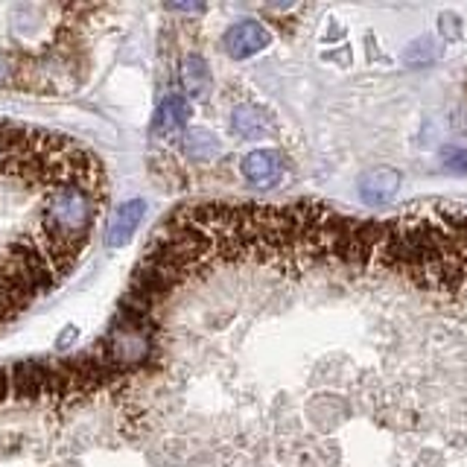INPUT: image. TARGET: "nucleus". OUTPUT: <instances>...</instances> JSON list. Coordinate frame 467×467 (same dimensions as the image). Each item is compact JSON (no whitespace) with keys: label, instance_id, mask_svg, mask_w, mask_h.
Here are the masks:
<instances>
[{"label":"nucleus","instance_id":"1","mask_svg":"<svg viewBox=\"0 0 467 467\" xmlns=\"http://www.w3.org/2000/svg\"><path fill=\"white\" fill-rule=\"evenodd\" d=\"M97 208H99V202L79 187H73V184L53 187L38 219L41 243L85 245L97 219Z\"/></svg>","mask_w":467,"mask_h":467},{"label":"nucleus","instance_id":"9","mask_svg":"<svg viewBox=\"0 0 467 467\" xmlns=\"http://www.w3.org/2000/svg\"><path fill=\"white\" fill-rule=\"evenodd\" d=\"M231 131L237 138H245V140L266 138L272 131V117L257 106H240L231 114Z\"/></svg>","mask_w":467,"mask_h":467},{"label":"nucleus","instance_id":"12","mask_svg":"<svg viewBox=\"0 0 467 467\" xmlns=\"http://www.w3.org/2000/svg\"><path fill=\"white\" fill-rule=\"evenodd\" d=\"M172 12H204L202 4H170Z\"/></svg>","mask_w":467,"mask_h":467},{"label":"nucleus","instance_id":"13","mask_svg":"<svg viewBox=\"0 0 467 467\" xmlns=\"http://www.w3.org/2000/svg\"><path fill=\"white\" fill-rule=\"evenodd\" d=\"M0 77H4V62H0Z\"/></svg>","mask_w":467,"mask_h":467},{"label":"nucleus","instance_id":"8","mask_svg":"<svg viewBox=\"0 0 467 467\" xmlns=\"http://www.w3.org/2000/svg\"><path fill=\"white\" fill-rule=\"evenodd\" d=\"M179 82H182V91L190 99H204L211 94L208 62H204L202 56H184L182 58V70H179Z\"/></svg>","mask_w":467,"mask_h":467},{"label":"nucleus","instance_id":"5","mask_svg":"<svg viewBox=\"0 0 467 467\" xmlns=\"http://www.w3.org/2000/svg\"><path fill=\"white\" fill-rule=\"evenodd\" d=\"M143 213H146L143 199H131V202H123L120 208H114L109 216V225H106V245L123 248L131 240V234L138 231Z\"/></svg>","mask_w":467,"mask_h":467},{"label":"nucleus","instance_id":"3","mask_svg":"<svg viewBox=\"0 0 467 467\" xmlns=\"http://www.w3.org/2000/svg\"><path fill=\"white\" fill-rule=\"evenodd\" d=\"M223 44H225V53L231 58H248V56L260 53L263 47H269L272 33L257 21H240L228 29Z\"/></svg>","mask_w":467,"mask_h":467},{"label":"nucleus","instance_id":"6","mask_svg":"<svg viewBox=\"0 0 467 467\" xmlns=\"http://www.w3.org/2000/svg\"><path fill=\"white\" fill-rule=\"evenodd\" d=\"M243 175L248 184L254 187H275L277 182L284 179V161L275 150H254L243 158L240 164Z\"/></svg>","mask_w":467,"mask_h":467},{"label":"nucleus","instance_id":"2","mask_svg":"<svg viewBox=\"0 0 467 467\" xmlns=\"http://www.w3.org/2000/svg\"><path fill=\"white\" fill-rule=\"evenodd\" d=\"M152 342H155L152 321L123 313V318H117L114 327L109 330L106 342H102V348H99V357L106 359L117 374H120V371H126V368H131V365H138L150 357Z\"/></svg>","mask_w":467,"mask_h":467},{"label":"nucleus","instance_id":"11","mask_svg":"<svg viewBox=\"0 0 467 467\" xmlns=\"http://www.w3.org/2000/svg\"><path fill=\"white\" fill-rule=\"evenodd\" d=\"M444 161H452V170L467 172V150H456V146H447L444 150Z\"/></svg>","mask_w":467,"mask_h":467},{"label":"nucleus","instance_id":"4","mask_svg":"<svg viewBox=\"0 0 467 467\" xmlns=\"http://www.w3.org/2000/svg\"><path fill=\"white\" fill-rule=\"evenodd\" d=\"M400 182H403V175L391 167L368 170L359 179V199L368 204V208H383V204H389L394 196H398Z\"/></svg>","mask_w":467,"mask_h":467},{"label":"nucleus","instance_id":"7","mask_svg":"<svg viewBox=\"0 0 467 467\" xmlns=\"http://www.w3.org/2000/svg\"><path fill=\"white\" fill-rule=\"evenodd\" d=\"M187 120H190V102L179 94H172L158 106L155 120H152V131L161 138H170L179 129H184Z\"/></svg>","mask_w":467,"mask_h":467},{"label":"nucleus","instance_id":"10","mask_svg":"<svg viewBox=\"0 0 467 467\" xmlns=\"http://www.w3.org/2000/svg\"><path fill=\"white\" fill-rule=\"evenodd\" d=\"M182 152L190 161H211L219 155V140L204 129H193L182 138Z\"/></svg>","mask_w":467,"mask_h":467}]
</instances>
